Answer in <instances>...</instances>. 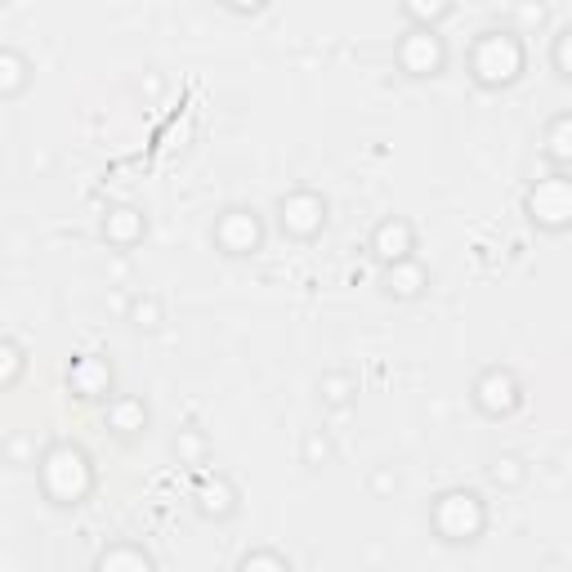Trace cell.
I'll list each match as a JSON object with an SVG mask.
<instances>
[{
    "label": "cell",
    "mask_w": 572,
    "mask_h": 572,
    "mask_svg": "<svg viewBox=\"0 0 572 572\" xmlns=\"http://www.w3.org/2000/svg\"><path fill=\"white\" fill-rule=\"evenodd\" d=\"M322 219H327V202L313 193H291L282 197V228L295 237H313L322 228Z\"/></svg>",
    "instance_id": "cell-8"
},
{
    "label": "cell",
    "mask_w": 572,
    "mask_h": 572,
    "mask_svg": "<svg viewBox=\"0 0 572 572\" xmlns=\"http://www.w3.org/2000/svg\"><path fill=\"white\" fill-rule=\"evenodd\" d=\"M389 488H398L394 474H376V492H389Z\"/></svg>",
    "instance_id": "cell-21"
},
{
    "label": "cell",
    "mask_w": 572,
    "mask_h": 572,
    "mask_svg": "<svg viewBox=\"0 0 572 572\" xmlns=\"http://www.w3.org/2000/svg\"><path fill=\"white\" fill-rule=\"evenodd\" d=\"M568 41H572V27H564V32H559L555 36V68H559V76H564V81H568Z\"/></svg>",
    "instance_id": "cell-19"
},
{
    "label": "cell",
    "mask_w": 572,
    "mask_h": 572,
    "mask_svg": "<svg viewBox=\"0 0 572 572\" xmlns=\"http://www.w3.org/2000/svg\"><path fill=\"white\" fill-rule=\"evenodd\" d=\"M434 514H456V523L443 528V541H474L483 532V501L474 492H447L438 497Z\"/></svg>",
    "instance_id": "cell-4"
},
{
    "label": "cell",
    "mask_w": 572,
    "mask_h": 572,
    "mask_svg": "<svg viewBox=\"0 0 572 572\" xmlns=\"http://www.w3.org/2000/svg\"><path fill=\"white\" fill-rule=\"evenodd\" d=\"M349 394H354V380H349V376H327V380H322V398H327V403L345 407Z\"/></svg>",
    "instance_id": "cell-16"
},
{
    "label": "cell",
    "mask_w": 572,
    "mask_h": 572,
    "mask_svg": "<svg viewBox=\"0 0 572 572\" xmlns=\"http://www.w3.org/2000/svg\"><path fill=\"white\" fill-rule=\"evenodd\" d=\"M452 5H434V9H421V5H407V18H447Z\"/></svg>",
    "instance_id": "cell-20"
},
{
    "label": "cell",
    "mask_w": 572,
    "mask_h": 572,
    "mask_svg": "<svg viewBox=\"0 0 572 572\" xmlns=\"http://www.w3.org/2000/svg\"><path fill=\"white\" fill-rule=\"evenodd\" d=\"M371 251H376V260H385L389 269L394 264H407L412 260V251H416V233H412V224L407 219H385V224L376 228V237H371Z\"/></svg>",
    "instance_id": "cell-7"
},
{
    "label": "cell",
    "mask_w": 572,
    "mask_h": 572,
    "mask_svg": "<svg viewBox=\"0 0 572 572\" xmlns=\"http://www.w3.org/2000/svg\"><path fill=\"white\" fill-rule=\"evenodd\" d=\"M474 403H479V412H488V416H510L514 407L523 403L519 376H514L510 367H488L479 380H474Z\"/></svg>",
    "instance_id": "cell-3"
},
{
    "label": "cell",
    "mask_w": 572,
    "mask_h": 572,
    "mask_svg": "<svg viewBox=\"0 0 572 572\" xmlns=\"http://www.w3.org/2000/svg\"><path fill=\"white\" fill-rule=\"evenodd\" d=\"M130 322H135L139 331H152L161 322V300L157 295H139L135 304H130Z\"/></svg>",
    "instance_id": "cell-13"
},
{
    "label": "cell",
    "mask_w": 572,
    "mask_h": 572,
    "mask_svg": "<svg viewBox=\"0 0 572 572\" xmlns=\"http://www.w3.org/2000/svg\"><path fill=\"white\" fill-rule=\"evenodd\" d=\"M331 456V438L327 434H309L304 438V465H322Z\"/></svg>",
    "instance_id": "cell-17"
},
{
    "label": "cell",
    "mask_w": 572,
    "mask_h": 572,
    "mask_svg": "<svg viewBox=\"0 0 572 572\" xmlns=\"http://www.w3.org/2000/svg\"><path fill=\"white\" fill-rule=\"evenodd\" d=\"M112 421H117L121 434H139V429L148 425V407L135 403V398H126V403L112 407Z\"/></svg>",
    "instance_id": "cell-12"
},
{
    "label": "cell",
    "mask_w": 572,
    "mask_h": 572,
    "mask_svg": "<svg viewBox=\"0 0 572 572\" xmlns=\"http://www.w3.org/2000/svg\"><path fill=\"white\" fill-rule=\"evenodd\" d=\"M23 85H27V63L14 50H0V99L18 94Z\"/></svg>",
    "instance_id": "cell-10"
},
{
    "label": "cell",
    "mask_w": 572,
    "mask_h": 572,
    "mask_svg": "<svg viewBox=\"0 0 572 572\" xmlns=\"http://www.w3.org/2000/svg\"><path fill=\"white\" fill-rule=\"evenodd\" d=\"M242 572H291V568H286L278 555H269V550H260V555H251V559H246Z\"/></svg>",
    "instance_id": "cell-18"
},
{
    "label": "cell",
    "mask_w": 572,
    "mask_h": 572,
    "mask_svg": "<svg viewBox=\"0 0 572 572\" xmlns=\"http://www.w3.org/2000/svg\"><path fill=\"white\" fill-rule=\"evenodd\" d=\"M403 68L412 72V76H438L443 72V63H447V50H443V41H438L434 32H425V27H416V32H407L403 36Z\"/></svg>",
    "instance_id": "cell-6"
},
{
    "label": "cell",
    "mask_w": 572,
    "mask_h": 572,
    "mask_svg": "<svg viewBox=\"0 0 572 572\" xmlns=\"http://www.w3.org/2000/svg\"><path fill=\"white\" fill-rule=\"evenodd\" d=\"M488 474H492V483H505V488H514V483L523 479V461H519V456H497Z\"/></svg>",
    "instance_id": "cell-15"
},
{
    "label": "cell",
    "mask_w": 572,
    "mask_h": 572,
    "mask_svg": "<svg viewBox=\"0 0 572 572\" xmlns=\"http://www.w3.org/2000/svg\"><path fill=\"white\" fill-rule=\"evenodd\" d=\"M103 233L112 237V242H135V237L143 233V219L139 211H130V206H121V211L108 215V224H103Z\"/></svg>",
    "instance_id": "cell-11"
},
{
    "label": "cell",
    "mask_w": 572,
    "mask_h": 572,
    "mask_svg": "<svg viewBox=\"0 0 572 572\" xmlns=\"http://www.w3.org/2000/svg\"><path fill=\"white\" fill-rule=\"evenodd\" d=\"M260 219L255 211H224V219L215 224V242L224 246L228 255H255L260 251Z\"/></svg>",
    "instance_id": "cell-5"
},
{
    "label": "cell",
    "mask_w": 572,
    "mask_h": 572,
    "mask_svg": "<svg viewBox=\"0 0 572 572\" xmlns=\"http://www.w3.org/2000/svg\"><path fill=\"white\" fill-rule=\"evenodd\" d=\"M407 269H412V273H407V278H403V273H389V291H398V295H407V300H412V295H421V286L429 282L425 278V269H421V264H407Z\"/></svg>",
    "instance_id": "cell-14"
},
{
    "label": "cell",
    "mask_w": 572,
    "mask_h": 572,
    "mask_svg": "<svg viewBox=\"0 0 572 572\" xmlns=\"http://www.w3.org/2000/svg\"><path fill=\"white\" fill-rule=\"evenodd\" d=\"M519 72H523L519 36L514 32H483L479 45H474V76H479V85L497 90V85H510Z\"/></svg>",
    "instance_id": "cell-1"
},
{
    "label": "cell",
    "mask_w": 572,
    "mask_h": 572,
    "mask_svg": "<svg viewBox=\"0 0 572 572\" xmlns=\"http://www.w3.org/2000/svg\"><path fill=\"white\" fill-rule=\"evenodd\" d=\"M528 211L541 228L550 233H564L568 228V215H572V193H568V175L555 170L550 179H537V188L528 193Z\"/></svg>",
    "instance_id": "cell-2"
},
{
    "label": "cell",
    "mask_w": 572,
    "mask_h": 572,
    "mask_svg": "<svg viewBox=\"0 0 572 572\" xmlns=\"http://www.w3.org/2000/svg\"><path fill=\"white\" fill-rule=\"evenodd\" d=\"M568 130H572V117H568V112H559V117L550 121V135H546V157L555 161V170H564V166H568V157H572V148H568Z\"/></svg>",
    "instance_id": "cell-9"
}]
</instances>
